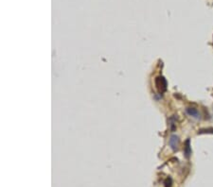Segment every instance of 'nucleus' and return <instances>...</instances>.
<instances>
[{
	"instance_id": "obj_1",
	"label": "nucleus",
	"mask_w": 213,
	"mask_h": 187,
	"mask_svg": "<svg viewBox=\"0 0 213 187\" xmlns=\"http://www.w3.org/2000/svg\"><path fill=\"white\" fill-rule=\"evenodd\" d=\"M169 145L170 146V148L172 149L173 151H176L178 150L179 148V146H180V139L177 135H171L170 137V140H169Z\"/></svg>"
},
{
	"instance_id": "obj_2",
	"label": "nucleus",
	"mask_w": 213,
	"mask_h": 187,
	"mask_svg": "<svg viewBox=\"0 0 213 187\" xmlns=\"http://www.w3.org/2000/svg\"><path fill=\"white\" fill-rule=\"evenodd\" d=\"M156 85L159 92L163 93L167 89V81L164 77H157L156 80Z\"/></svg>"
},
{
	"instance_id": "obj_3",
	"label": "nucleus",
	"mask_w": 213,
	"mask_h": 187,
	"mask_svg": "<svg viewBox=\"0 0 213 187\" xmlns=\"http://www.w3.org/2000/svg\"><path fill=\"white\" fill-rule=\"evenodd\" d=\"M186 113L192 118H194V119H200L201 117V115L199 113V111L194 108V107H188L186 109Z\"/></svg>"
},
{
	"instance_id": "obj_4",
	"label": "nucleus",
	"mask_w": 213,
	"mask_h": 187,
	"mask_svg": "<svg viewBox=\"0 0 213 187\" xmlns=\"http://www.w3.org/2000/svg\"><path fill=\"white\" fill-rule=\"evenodd\" d=\"M184 153L186 158H189L191 155V147H190V142L188 139L185 143V147H184Z\"/></svg>"
},
{
	"instance_id": "obj_5",
	"label": "nucleus",
	"mask_w": 213,
	"mask_h": 187,
	"mask_svg": "<svg viewBox=\"0 0 213 187\" xmlns=\"http://www.w3.org/2000/svg\"><path fill=\"white\" fill-rule=\"evenodd\" d=\"M203 133H210L213 134V128H201L198 130V134H203Z\"/></svg>"
},
{
	"instance_id": "obj_6",
	"label": "nucleus",
	"mask_w": 213,
	"mask_h": 187,
	"mask_svg": "<svg viewBox=\"0 0 213 187\" xmlns=\"http://www.w3.org/2000/svg\"><path fill=\"white\" fill-rule=\"evenodd\" d=\"M171 184H172L171 179L170 178H167L166 180H165V187H171Z\"/></svg>"
}]
</instances>
